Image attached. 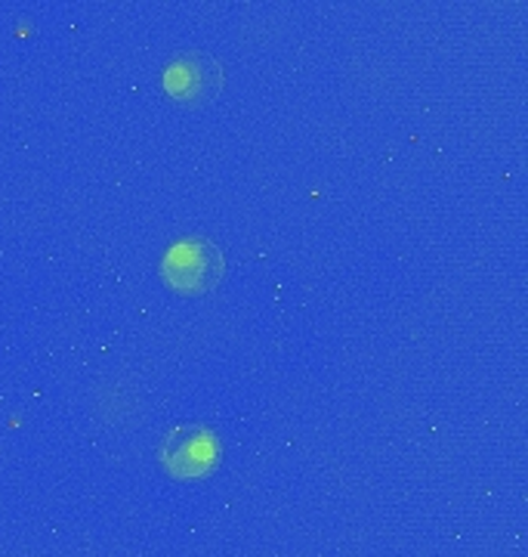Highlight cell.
Instances as JSON below:
<instances>
[{
	"instance_id": "7a4b0ae2",
	"label": "cell",
	"mask_w": 528,
	"mask_h": 557,
	"mask_svg": "<svg viewBox=\"0 0 528 557\" xmlns=\"http://www.w3.org/2000/svg\"><path fill=\"white\" fill-rule=\"evenodd\" d=\"M223 458V446L211 428L204 424H179L171 428L161 446H158V461L174 480H201L214 474L216 465Z\"/></svg>"
},
{
	"instance_id": "3957f363",
	"label": "cell",
	"mask_w": 528,
	"mask_h": 557,
	"mask_svg": "<svg viewBox=\"0 0 528 557\" xmlns=\"http://www.w3.org/2000/svg\"><path fill=\"white\" fill-rule=\"evenodd\" d=\"M223 84H226L223 65L211 53H198V50L174 57L161 75L164 94L183 106H208L219 97Z\"/></svg>"
},
{
	"instance_id": "6da1fadb",
	"label": "cell",
	"mask_w": 528,
	"mask_h": 557,
	"mask_svg": "<svg viewBox=\"0 0 528 557\" xmlns=\"http://www.w3.org/2000/svg\"><path fill=\"white\" fill-rule=\"evenodd\" d=\"M223 276H226V258L214 242L204 236H186L174 242L161 258L164 285L186 298L211 295Z\"/></svg>"
}]
</instances>
